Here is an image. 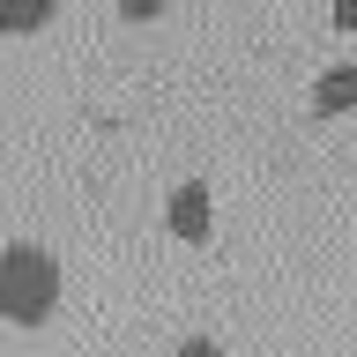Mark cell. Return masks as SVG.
<instances>
[{"mask_svg":"<svg viewBox=\"0 0 357 357\" xmlns=\"http://www.w3.org/2000/svg\"><path fill=\"white\" fill-rule=\"evenodd\" d=\"M60 312V261L38 238H8L0 245V320L8 328H45Z\"/></svg>","mask_w":357,"mask_h":357,"instance_id":"obj_1","label":"cell"},{"mask_svg":"<svg viewBox=\"0 0 357 357\" xmlns=\"http://www.w3.org/2000/svg\"><path fill=\"white\" fill-rule=\"evenodd\" d=\"M164 223H172V238H186V245H208V231H216L208 186H201V178H178V186H172V201H164Z\"/></svg>","mask_w":357,"mask_h":357,"instance_id":"obj_2","label":"cell"},{"mask_svg":"<svg viewBox=\"0 0 357 357\" xmlns=\"http://www.w3.org/2000/svg\"><path fill=\"white\" fill-rule=\"evenodd\" d=\"M312 112L320 119H342V112H357V60H335L320 82H312Z\"/></svg>","mask_w":357,"mask_h":357,"instance_id":"obj_3","label":"cell"},{"mask_svg":"<svg viewBox=\"0 0 357 357\" xmlns=\"http://www.w3.org/2000/svg\"><path fill=\"white\" fill-rule=\"evenodd\" d=\"M45 22H52V8H0V38H30Z\"/></svg>","mask_w":357,"mask_h":357,"instance_id":"obj_4","label":"cell"},{"mask_svg":"<svg viewBox=\"0 0 357 357\" xmlns=\"http://www.w3.org/2000/svg\"><path fill=\"white\" fill-rule=\"evenodd\" d=\"M172 357H223V342H208V335H186Z\"/></svg>","mask_w":357,"mask_h":357,"instance_id":"obj_5","label":"cell"},{"mask_svg":"<svg viewBox=\"0 0 357 357\" xmlns=\"http://www.w3.org/2000/svg\"><path fill=\"white\" fill-rule=\"evenodd\" d=\"M335 30H350V38H357V8H335Z\"/></svg>","mask_w":357,"mask_h":357,"instance_id":"obj_6","label":"cell"}]
</instances>
